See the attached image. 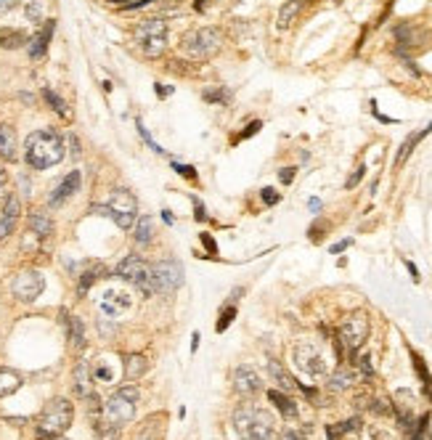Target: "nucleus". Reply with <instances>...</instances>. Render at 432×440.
I'll return each instance as SVG.
<instances>
[{
	"mask_svg": "<svg viewBox=\"0 0 432 440\" xmlns=\"http://www.w3.org/2000/svg\"><path fill=\"white\" fill-rule=\"evenodd\" d=\"M430 131H432V122H430V125H427V128H424V131H419V133H411V135H408V138H406V143H403V146L398 149L396 167H400V165H403V162H406L408 156H411V152L417 149V143H419L421 138H424V135H427V133H430Z\"/></svg>",
	"mask_w": 432,
	"mask_h": 440,
	"instance_id": "nucleus-24",
	"label": "nucleus"
},
{
	"mask_svg": "<svg viewBox=\"0 0 432 440\" xmlns=\"http://www.w3.org/2000/svg\"><path fill=\"white\" fill-rule=\"evenodd\" d=\"M0 156L3 159H16V131L11 125H0Z\"/></svg>",
	"mask_w": 432,
	"mask_h": 440,
	"instance_id": "nucleus-22",
	"label": "nucleus"
},
{
	"mask_svg": "<svg viewBox=\"0 0 432 440\" xmlns=\"http://www.w3.org/2000/svg\"><path fill=\"white\" fill-rule=\"evenodd\" d=\"M170 69H178V74H194L189 64H180V61H170Z\"/></svg>",
	"mask_w": 432,
	"mask_h": 440,
	"instance_id": "nucleus-46",
	"label": "nucleus"
},
{
	"mask_svg": "<svg viewBox=\"0 0 432 440\" xmlns=\"http://www.w3.org/2000/svg\"><path fill=\"white\" fill-rule=\"evenodd\" d=\"M53 440H67V438H53Z\"/></svg>",
	"mask_w": 432,
	"mask_h": 440,
	"instance_id": "nucleus-55",
	"label": "nucleus"
},
{
	"mask_svg": "<svg viewBox=\"0 0 432 440\" xmlns=\"http://www.w3.org/2000/svg\"><path fill=\"white\" fill-rule=\"evenodd\" d=\"M278 178H281V183H292V178H295V167H284V170L278 173Z\"/></svg>",
	"mask_w": 432,
	"mask_h": 440,
	"instance_id": "nucleus-47",
	"label": "nucleus"
},
{
	"mask_svg": "<svg viewBox=\"0 0 432 440\" xmlns=\"http://www.w3.org/2000/svg\"><path fill=\"white\" fill-rule=\"evenodd\" d=\"M98 438L101 440H117L120 438V427L117 425H112V422H107V419H98Z\"/></svg>",
	"mask_w": 432,
	"mask_h": 440,
	"instance_id": "nucleus-33",
	"label": "nucleus"
},
{
	"mask_svg": "<svg viewBox=\"0 0 432 440\" xmlns=\"http://www.w3.org/2000/svg\"><path fill=\"white\" fill-rule=\"evenodd\" d=\"M363 173H366V167L360 165L358 170H356V173H353V175L348 178V183H345V189H356V186L360 183V178H363Z\"/></svg>",
	"mask_w": 432,
	"mask_h": 440,
	"instance_id": "nucleus-40",
	"label": "nucleus"
},
{
	"mask_svg": "<svg viewBox=\"0 0 432 440\" xmlns=\"http://www.w3.org/2000/svg\"><path fill=\"white\" fill-rule=\"evenodd\" d=\"M29 228L35 231L37 236H48L50 228H53V226H50V220L43 213H32V215H29Z\"/></svg>",
	"mask_w": 432,
	"mask_h": 440,
	"instance_id": "nucleus-31",
	"label": "nucleus"
},
{
	"mask_svg": "<svg viewBox=\"0 0 432 440\" xmlns=\"http://www.w3.org/2000/svg\"><path fill=\"white\" fill-rule=\"evenodd\" d=\"M260 128H263V122H260V119H255V122L250 125V128H244V133H241V138H252V133H257Z\"/></svg>",
	"mask_w": 432,
	"mask_h": 440,
	"instance_id": "nucleus-44",
	"label": "nucleus"
},
{
	"mask_svg": "<svg viewBox=\"0 0 432 440\" xmlns=\"http://www.w3.org/2000/svg\"><path fill=\"white\" fill-rule=\"evenodd\" d=\"M135 43L146 59H159L168 51V27L159 19H149L135 27Z\"/></svg>",
	"mask_w": 432,
	"mask_h": 440,
	"instance_id": "nucleus-5",
	"label": "nucleus"
},
{
	"mask_svg": "<svg viewBox=\"0 0 432 440\" xmlns=\"http://www.w3.org/2000/svg\"><path fill=\"white\" fill-rule=\"evenodd\" d=\"M411 361H414V369H417V374H419V380L424 382V390L430 393L432 380H430V371H427V366H424V361H421L419 353H414V350H411Z\"/></svg>",
	"mask_w": 432,
	"mask_h": 440,
	"instance_id": "nucleus-34",
	"label": "nucleus"
},
{
	"mask_svg": "<svg viewBox=\"0 0 432 440\" xmlns=\"http://www.w3.org/2000/svg\"><path fill=\"white\" fill-rule=\"evenodd\" d=\"M22 387V374L13 369H0V398L16 393Z\"/></svg>",
	"mask_w": 432,
	"mask_h": 440,
	"instance_id": "nucleus-25",
	"label": "nucleus"
},
{
	"mask_svg": "<svg viewBox=\"0 0 432 440\" xmlns=\"http://www.w3.org/2000/svg\"><path fill=\"white\" fill-rule=\"evenodd\" d=\"M138 398H141V393H138L135 387H120V390L107 401V406H104V419L112 422V425H117V427H122L125 422H130V419L135 417V404H138Z\"/></svg>",
	"mask_w": 432,
	"mask_h": 440,
	"instance_id": "nucleus-7",
	"label": "nucleus"
},
{
	"mask_svg": "<svg viewBox=\"0 0 432 440\" xmlns=\"http://www.w3.org/2000/svg\"><path fill=\"white\" fill-rule=\"evenodd\" d=\"M234 319H236V305H229V308L220 313V319H217V326H215V329H217V332H226Z\"/></svg>",
	"mask_w": 432,
	"mask_h": 440,
	"instance_id": "nucleus-36",
	"label": "nucleus"
},
{
	"mask_svg": "<svg viewBox=\"0 0 432 440\" xmlns=\"http://www.w3.org/2000/svg\"><path fill=\"white\" fill-rule=\"evenodd\" d=\"M165 427H168V414L165 411H156V414L146 417L138 425L133 440H165Z\"/></svg>",
	"mask_w": 432,
	"mask_h": 440,
	"instance_id": "nucleus-13",
	"label": "nucleus"
},
{
	"mask_svg": "<svg viewBox=\"0 0 432 440\" xmlns=\"http://www.w3.org/2000/svg\"><path fill=\"white\" fill-rule=\"evenodd\" d=\"M345 247H350V239H345V241H339V244H335V247H332V252L337 255V252H342Z\"/></svg>",
	"mask_w": 432,
	"mask_h": 440,
	"instance_id": "nucleus-52",
	"label": "nucleus"
},
{
	"mask_svg": "<svg viewBox=\"0 0 432 440\" xmlns=\"http://www.w3.org/2000/svg\"><path fill=\"white\" fill-rule=\"evenodd\" d=\"M194 210H196V218H199V220H207V213H204V207L199 199H194Z\"/></svg>",
	"mask_w": 432,
	"mask_h": 440,
	"instance_id": "nucleus-50",
	"label": "nucleus"
},
{
	"mask_svg": "<svg viewBox=\"0 0 432 440\" xmlns=\"http://www.w3.org/2000/svg\"><path fill=\"white\" fill-rule=\"evenodd\" d=\"M260 196H263L265 204H278V199H281V196H278L274 189H263V191H260Z\"/></svg>",
	"mask_w": 432,
	"mask_h": 440,
	"instance_id": "nucleus-41",
	"label": "nucleus"
},
{
	"mask_svg": "<svg viewBox=\"0 0 432 440\" xmlns=\"http://www.w3.org/2000/svg\"><path fill=\"white\" fill-rule=\"evenodd\" d=\"M80 183H83V180H80V173H77V170H74V173H69V175H64V178H61V183L56 186V189H53V194H50V204H53V207L64 204L67 199H69V196H74V194H77Z\"/></svg>",
	"mask_w": 432,
	"mask_h": 440,
	"instance_id": "nucleus-17",
	"label": "nucleus"
},
{
	"mask_svg": "<svg viewBox=\"0 0 432 440\" xmlns=\"http://www.w3.org/2000/svg\"><path fill=\"white\" fill-rule=\"evenodd\" d=\"M27 165L35 170H48L64 159V138L56 131H37L27 138Z\"/></svg>",
	"mask_w": 432,
	"mask_h": 440,
	"instance_id": "nucleus-1",
	"label": "nucleus"
},
{
	"mask_svg": "<svg viewBox=\"0 0 432 440\" xmlns=\"http://www.w3.org/2000/svg\"><path fill=\"white\" fill-rule=\"evenodd\" d=\"M43 95H46V101H48L50 107L59 112L61 117H69V109H67V104H64V101H61V98L53 93V91H43Z\"/></svg>",
	"mask_w": 432,
	"mask_h": 440,
	"instance_id": "nucleus-35",
	"label": "nucleus"
},
{
	"mask_svg": "<svg viewBox=\"0 0 432 440\" xmlns=\"http://www.w3.org/2000/svg\"><path fill=\"white\" fill-rule=\"evenodd\" d=\"M27 16H29L32 22H40V19H43V6H40V3H29V6H27Z\"/></svg>",
	"mask_w": 432,
	"mask_h": 440,
	"instance_id": "nucleus-39",
	"label": "nucleus"
},
{
	"mask_svg": "<svg viewBox=\"0 0 432 440\" xmlns=\"http://www.w3.org/2000/svg\"><path fill=\"white\" fill-rule=\"evenodd\" d=\"M27 40V35L22 29H11V27H6V29H0V46L6 48V51H13V48H22Z\"/></svg>",
	"mask_w": 432,
	"mask_h": 440,
	"instance_id": "nucleus-27",
	"label": "nucleus"
},
{
	"mask_svg": "<svg viewBox=\"0 0 432 440\" xmlns=\"http://www.w3.org/2000/svg\"><path fill=\"white\" fill-rule=\"evenodd\" d=\"M114 274L120 276L122 281H128V284L141 286L146 292H151V265H149L141 255H128V258L114 268Z\"/></svg>",
	"mask_w": 432,
	"mask_h": 440,
	"instance_id": "nucleus-10",
	"label": "nucleus"
},
{
	"mask_svg": "<svg viewBox=\"0 0 432 440\" xmlns=\"http://www.w3.org/2000/svg\"><path fill=\"white\" fill-rule=\"evenodd\" d=\"M146 369H149L146 356H141V353H128V356H125V377H128V380L144 377Z\"/></svg>",
	"mask_w": 432,
	"mask_h": 440,
	"instance_id": "nucleus-23",
	"label": "nucleus"
},
{
	"mask_svg": "<svg viewBox=\"0 0 432 440\" xmlns=\"http://www.w3.org/2000/svg\"><path fill=\"white\" fill-rule=\"evenodd\" d=\"M74 419V408L67 398H53L40 411L35 425V432L40 438H61V432H67Z\"/></svg>",
	"mask_w": 432,
	"mask_h": 440,
	"instance_id": "nucleus-3",
	"label": "nucleus"
},
{
	"mask_svg": "<svg viewBox=\"0 0 432 440\" xmlns=\"http://www.w3.org/2000/svg\"><path fill=\"white\" fill-rule=\"evenodd\" d=\"M104 213L112 215V220L120 228L130 231L135 226V220H138V202H135V196H133L130 191L114 189L109 194V202L104 207Z\"/></svg>",
	"mask_w": 432,
	"mask_h": 440,
	"instance_id": "nucleus-6",
	"label": "nucleus"
},
{
	"mask_svg": "<svg viewBox=\"0 0 432 440\" xmlns=\"http://www.w3.org/2000/svg\"><path fill=\"white\" fill-rule=\"evenodd\" d=\"M353 382H356V371L339 366V369L329 377V390H348Z\"/></svg>",
	"mask_w": 432,
	"mask_h": 440,
	"instance_id": "nucleus-28",
	"label": "nucleus"
},
{
	"mask_svg": "<svg viewBox=\"0 0 432 440\" xmlns=\"http://www.w3.org/2000/svg\"><path fill=\"white\" fill-rule=\"evenodd\" d=\"M360 422L358 419H350V422H342V425H329L326 427V435H329V440H342V435L348 432V429H356Z\"/></svg>",
	"mask_w": 432,
	"mask_h": 440,
	"instance_id": "nucleus-32",
	"label": "nucleus"
},
{
	"mask_svg": "<svg viewBox=\"0 0 432 440\" xmlns=\"http://www.w3.org/2000/svg\"><path fill=\"white\" fill-rule=\"evenodd\" d=\"M101 274V268H93V271H88V274L80 279V295H85L90 286H93V281H96V276Z\"/></svg>",
	"mask_w": 432,
	"mask_h": 440,
	"instance_id": "nucleus-38",
	"label": "nucleus"
},
{
	"mask_svg": "<svg viewBox=\"0 0 432 440\" xmlns=\"http://www.w3.org/2000/svg\"><path fill=\"white\" fill-rule=\"evenodd\" d=\"M74 390H77V395L85 398V401L96 398V395H93V380H90L88 364H77V366H74Z\"/></svg>",
	"mask_w": 432,
	"mask_h": 440,
	"instance_id": "nucleus-19",
	"label": "nucleus"
},
{
	"mask_svg": "<svg viewBox=\"0 0 432 440\" xmlns=\"http://www.w3.org/2000/svg\"><path fill=\"white\" fill-rule=\"evenodd\" d=\"M183 284V268L175 260H162L151 265V292L170 295Z\"/></svg>",
	"mask_w": 432,
	"mask_h": 440,
	"instance_id": "nucleus-9",
	"label": "nucleus"
},
{
	"mask_svg": "<svg viewBox=\"0 0 432 440\" xmlns=\"http://www.w3.org/2000/svg\"><path fill=\"white\" fill-rule=\"evenodd\" d=\"M130 295L122 292V289H107L104 292V300H101V310L109 313V316H120L125 310L130 308Z\"/></svg>",
	"mask_w": 432,
	"mask_h": 440,
	"instance_id": "nucleus-16",
	"label": "nucleus"
},
{
	"mask_svg": "<svg viewBox=\"0 0 432 440\" xmlns=\"http://www.w3.org/2000/svg\"><path fill=\"white\" fill-rule=\"evenodd\" d=\"M69 342H72V347H85V329H83V321L80 319H74V316H69Z\"/></svg>",
	"mask_w": 432,
	"mask_h": 440,
	"instance_id": "nucleus-30",
	"label": "nucleus"
},
{
	"mask_svg": "<svg viewBox=\"0 0 432 440\" xmlns=\"http://www.w3.org/2000/svg\"><path fill=\"white\" fill-rule=\"evenodd\" d=\"M53 29H56V22L50 19L40 32H37L32 40H29V59H43L46 56V51H48V46H50V37H53Z\"/></svg>",
	"mask_w": 432,
	"mask_h": 440,
	"instance_id": "nucleus-18",
	"label": "nucleus"
},
{
	"mask_svg": "<svg viewBox=\"0 0 432 440\" xmlns=\"http://www.w3.org/2000/svg\"><path fill=\"white\" fill-rule=\"evenodd\" d=\"M295 366L311 377V380H318L326 374V358L321 353V347L311 345V342H302V345L295 347Z\"/></svg>",
	"mask_w": 432,
	"mask_h": 440,
	"instance_id": "nucleus-12",
	"label": "nucleus"
},
{
	"mask_svg": "<svg viewBox=\"0 0 432 440\" xmlns=\"http://www.w3.org/2000/svg\"><path fill=\"white\" fill-rule=\"evenodd\" d=\"M202 244L210 250V255H215V241H212V236H207V234H202Z\"/></svg>",
	"mask_w": 432,
	"mask_h": 440,
	"instance_id": "nucleus-49",
	"label": "nucleus"
},
{
	"mask_svg": "<svg viewBox=\"0 0 432 440\" xmlns=\"http://www.w3.org/2000/svg\"><path fill=\"white\" fill-rule=\"evenodd\" d=\"M19 215H22V204H19V199H16V196H8L6 204H3V215H0V241L13 234Z\"/></svg>",
	"mask_w": 432,
	"mask_h": 440,
	"instance_id": "nucleus-15",
	"label": "nucleus"
},
{
	"mask_svg": "<svg viewBox=\"0 0 432 440\" xmlns=\"http://www.w3.org/2000/svg\"><path fill=\"white\" fill-rule=\"evenodd\" d=\"M175 170H178L180 175H189V180H196V170L194 167H183V165H173Z\"/></svg>",
	"mask_w": 432,
	"mask_h": 440,
	"instance_id": "nucleus-48",
	"label": "nucleus"
},
{
	"mask_svg": "<svg viewBox=\"0 0 432 440\" xmlns=\"http://www.w3.org/2000/svg\"><path fill=\"white\" fill-rule=\"evenodd\" d=\"M360 369H363V374H366V377H372V364H369V358H366V356L360 358Z\"/></svg>",
	"mask_w": 432,
	"mask_h": 440,
	"instance_id": "nucleus-51",
	"label": "nucleus"
},
{
	"mask_svg": "<svg viewBox=\"0 0 432 440\" xmlns=\"http://www.w3.org/2000/svg\"><path fill=\"white\" fill-rule=\"evenodd\" d=\"M369 337V313L366 310H353L345 316V321L339 324V342L348 347L350 353H356Z\"/></svg>",
	"mask_w": 432,
	"mask_h": 440,
	"instance_id": "nucleus-8",
	"label": "nucleus"
},
{
	"mask_svg": "<svg viewBox=\"0 0 432 440\" xmlns=\"http://www.w3.org/2000/svg\"><path fill=\"white\" fill-rule=\"evenodd\" d=\"M372 408L377 411V414H393V406H390V401H377Z\"/></svg>",
	"mask_w": 432,
	"mask_h": 440,
	"instance_id": "nucleus-42",
	"label": "nucleus"
},
{
	"mask_svg": "<svg viewBox=\"0 0 432 440\" xmlns=\"http://www.w3.org/2000/svg\"><path fill=\"white\" fill-rule=\"evenodd\" d=\"M162 218H165V223H168V226H173V223H175V220H173V213H170V210H165V213H162Z\"/></svg>",
	"mask_w": 432,
	"mask_h": 440,
	"instance_id": "nucleus-53",
	"label": "nucleus"
},
{
	"mask_svg": "<svg viewBox=\"0 0 432 440\" xmlns=\"http://www.w3.org/2000/svg\"><path fill=\"white\" fill-rule=\"evenodd\" d=\"M19 3H22V0H0V16H3V13H8L11 8H16Z\"/></svg>",
	"mask_w": 432,
	"mask_h": 440,
	"instance_id": "nucleus-45",
	"label": "nucleus"
},
{
	"mask_svg": "<svg viewBox=\"0 0 432 440\" xmlns=\"http://www.w3.org/2000/svg\"><path fill=\"white\" fill-rule=\"evenodd\" d=\"M204 101H212V104H226L231 101V93L226 88H217V91H204Z\"/></svg>",
	"mask_w": 432,
	"mask_h": 440,
	"instance_id": "nucleus-37",
	"label": "nucleus"
},
{
	"mask_svg": "<svg viewBox=\"0 0 432 440\" xmlns=\"http://www.w3.org/2000/svg\"><path fill=\"white\" fill-rule=\"evenodd\" d=\"M175 3H180V0H175Z\"/></svg>",
	"mask_w": 432,
	"mask_h": 440,
	"instance_id": "nucleus-56",
	"label": "nucleus"
},
{
	"mask_svg": "<svg viewBox=\"0 0 432 440\" xmlns=\"http://www.w3.org/2000/svg\"><path fill=\"white\" fill-rule=\"evenodd\" d=\"M223 46V35L217 27H196L191 29L189 35L183 37L180 43V51L186 59L194 61H204V59H212L217 51Z\"/></svg>",
	"mask_w": 432,
	"mask_h": 440,
	"instance_id": "nucleus-4",
	"label": "nucleus"
},
{
	"mask_svg": "<svg viewBox=\"0 0 432 440\" xmlns=\"http://www.w3.org/2000/svg\"><path fill=\"white\" fill-rule=\"evenodd\" d=\"M151 239H154V223H151V218H138L135 220V241L138 244H151Z\"/></svg>",
	"mask_w": 432,
	"mask_h": 440,
	"instance_id": "nucleus-29",
	"label": "nucleus"
},
{
	"mask_svg": "<svg viewBox=\"0 0 432 440\" xmlns=\"http://www.w3.org/2000/svg\"><path fill=\"white\" fill-rule=\"evenodd\" d=\"M268 401L276 406V411L281 417L287 419H295L300 411H297V404L289 398V393H278V390H268Z\"/></svg>",
	"mask_w": 432,
	"mask_h": 440,
	"instance_id": "nucleus-21",
	"label": "nucleus"
},
{
	"mask_svg": "<svg viewBox=\"0 0 432 440\" xmlns=\"http://www.w3.org/2000/svg\"><path fill=\"white\" fill-rule=\"evenodd\" d=\"M234 427L247 440H271L274 438V417L257 406H239L234 411Z\"/></svg>",
	"mask_w": 432,
	"mask_h": 440,
	"instance_id": "nucleus-2",
	"label": "nucleus"
},
{
	"mask_svg": "<svg viewBox=\"0 0 432 440\" xmlns=\"http://www.w3.org/2000/svg\"><path fill=\"white\" fill-rule=\"evenodd\" d=\"M234 390L239 395H257L263 390V380L252 366H239L234 371Z\"/></svg>",
	"mask_w": 432,
	"mask_h": 440,
	"instance_id": "nucleus-14",
	"label": "nucleus"
},
{
	"mask_svg": "<svg viewBox=\"0 0 432 440\" xmlns=\"http://www.w3.org/2000/svg\"><path fill=\"white\" fill-rule=\"evenodd\" d=\"M406 268H408V271H411V276H414V279H419V271L414 268V262H406Z\"/></svg>",
	"mask_w": 432,
	"mask_h": 440,
	"instance_id": "nucleus-54",
	"label": "nucleus"
},
{
	"mask_svg": "<svg viewBox=\"0 0 432 440\" xmlns=\"http://www.w3.org/2000/svg\"><path fill=\"white\" fill-rule=\"evenodd\" d=\"M268 371H271V377H274V380H276L278 385L287 390V393H292V390H302L300 385L292 380L287 371L281 369V364H276V361H268Z\"/></svg>",
	"mask_w": 432,
	"mask_h": 440,
	"instance_id": "nucleus-26",
	"label": "nucleus"
},
{
	"mask_svg": "<svg viewBox=\"0 0 432 440\" xmlns=\"http://www.w3.org/2000/svg\"><path fill=\"white\" fill-rule=\"evenodd\" d=\"M43 289H46V279H43V274L35 271V268L19 271L11 281L13 298L22 300V302H35V300L43 295Z\"/></svg>",
	"mask_w": 432,
	"mask_h": 440,
	"instance_id": "nucleus-11",
	"label": "nucleus"
},
{
	"mask_svg": "<svg viewBox=\"0 0 432 440\" xmlns=\"http://www.w3.org/2000/svg\"><path fill=\"white\" fill-rule=\"evenodd\" d=\"M281 440H305V435L302 432H297V429H281Z\"/></svg>",
	"mask_w": 432,
	"mask_h": 440,
	"instance_id": "nucleus-43",
	"label": "nucleus"
},
{
	"mask_svg": "<svg viewBox=\"0 0 432 440\" xmlns=\"http://www.w3.org/2000/svg\"><path fill=\"white\" fill-rule=\"evenodd\" d=\"M308 0H287L281 8H278V19H276V27L278 29H289L292 27V22L300 16L302 6H305Z\"/></svg>",
	"mask_w": 432,
	"mask_h": 440,
	"instance_id": "nucleus-20",
	"label": "nucleus"
}]
</instances>
